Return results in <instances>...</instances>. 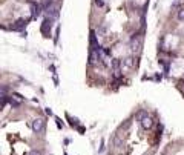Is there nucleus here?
<instances>
[{
    "label": "nucleus",
    "mask_w": 184,
    "mask_h": 155,
    "mask_svg": "<svg viewBox=\"0 0 184 155\" xmlns=\"http://www.w3.org/2000/svg\"><path fill=\"white\" fill-rule=\"evenodd\" d=\"M104 31H106V26H104V25H103V26H101V28H100V29H98V34H104Z\"/></svg>",
    "instance_id": "nucleus-13"
},
{
    "label": "nucleus",
    "mask_w": 184,
    "mask_h": 155,
    "mask_svg": "<svg viewBox=\"0 0 184 155\" xmlns=\"http://www.w3.org/2000/svg\"><path fill=\"white\" fill-rule=\"evenodd\" d=\"M26 23H28V22H26L25 19H19L14 25L11 26V29H14V31H22V29H23L25 26H26Z\"/></svg>",
    "instance_id": "nucleus-5"
},
{
    "label": "nucleus",
    "mask_w": 184,
    "mask_h": 155,
    "mask_svg": "<svg viewBox=\"0 0 184 155\" xmlns=\"http://www.w3.org/2000/svg\"><path fill=\"white\" fill-rule=\"evenodd\" d=\"M9 104H11V106H14V108H17V106H20V104H22V101H19V100H14V98H11V100H9Z\"/></svg>",
    "instance_id": "nucleus-9"
},
{
    "label": "nucleus",
    "mask_w": 184,
    "mask_h": 155,
    "mask_svg": "<svg viewBox=\"0 0 184 155\" xmlns=\"http://www.w3.org/2000/svg\"><path fill=\"white\" fill-rule=\"evenodd\" d=\"M126 65L127 66H132V59H126Z\"/></svg>",
    "instance_id": "nucleus-15"
},
{
    "label": "nucleus",
    "mask_w": 184,
    "mask_h": 155,
    "mask_svg": "<svg viewBox=\"0 0 184 155\" xmlns=\"http://www.w3.org/2000/svg\"><path fill=\"white\" fill-rule=\"evenodd\" d=\"M140 123H141V127H143V129H150L152 125H154V121H152V118L149 117V115H144V117L140 120Z\"/></svg>",
    "instance_id": "nucleus-3"
},
{
    "label": "nucleus",
    "mask_w": 184,
    "mask_h": 155,
    "mask_svg": "<svg viewBox=\"0 0 184 155\" xmlns=\"http://www.w3.org/2000/svg\"><path fill=\"white\" fill-rule=\"evenodd\" d=\"M46 114L48 115H52V109L51 108H46Z\"/></svg>",
    "instance_id": "nucleus-16"
},
{
    "label": "nucleus",
    "mask_w": 184,
    "mask_h": 155,
    "mask_svg": "<svg viewBox=\"0 0 184 155\" xmlns=\"http://www.w3.org/2000/svg\"><path fill=\"white\" fill-rule=\"evenodd\" d=\"M52 22H54V19L52 17H46V19L43 20V25H42V32L46 35H51V28H52Z\"/></svg>",
    "instance_id": "nucleus-1"
},
{
    "label": "nucleus",
    "mask_w": 184,
    "mask_h": 155,
    "mask_svg": "<svg viewBox=\"0 0 184 155\" xmlns=\"http://www.w3.org/2000/svg\"><path fill=\"white\" fill-rule=\"evenodd\" d=\"M29 155H42V154H40L38 150H31V154H29Z\"/></svg>",
    "instance_id": "nucleus-14"
},
{
    "label": "nucleus",
    "mask_w": 184,
    "mask_h": 155,
    "mask_svg": "<svg viewBox=\"0 0 184 155\" xmlns=\"http://www.w3.org/2000/svg\"><path fill=\"white\" fill-rule=\"evenodd\" d=\"M95 5L97 6H103V5H104V2H103V0H95Z\"/></svg>",
    "instance_id": "nucleus-12"
},
{
    "label": "nucleus",
    "mask_w": 184,
    "mask_h": 155,
    "mask_svg": "<svg viewBox=\"0 0 184 155\" xmlns=\"http://www.w3.org/2000/svg\"><path fill=\"white\" fill-rule=\"evenodd\" d=\"M112 68H114V71H118V69H120V60H118V59H114V60H112Z\"/></svg>",
    "instance_id": "nucleus-8"
},
{
    "label": "nucleus",
    "mask_w": 184,
    "mask_h": 155,
    "mask_svg": "<svg viewBox=\"0 0 184 155\" xmlns=\"http://www.w3.org/2000/svg\"><path fill=\"white\" fill-rule=\"evenodd\" d=\"M178 19L179 20H184V9H179L178 11Z\"/></svg>",
    "instance_id": "nucleus-10"
},
{
    "label": "nucleus",
    "mask_w": 184,
    "mask_h": 155,
    "mask_svg": "<svg viewBox=\"0 0 184 155\" xmlns=\"http://www.w3.org/2000/svg\"><path fill=\"white\" fill-rule=\"evenodd\" d=\"M31 8H32V19H37L40 16V12H42V9H43V6L38 5V3H35V2H31Z\"/></svg>",
    "instance_id": "nucleus-4"
},
{
    "label": "nucleus",
    "mask_w": 184,
    "mask_h": 155,
    "mask_svg": "<svg viewBox=\"0 0 184 155\" xmlns=\"http://www.w3.org/2000/svg\"><path fill=\"white\" fill-rule=\"evenodd\" d=\"M55 121H57V127H58V129H61V127H63V123L60 121V118H55Z\"/></svg>",
    "instance_id": "nucleus-11"
},
{
    "label": "nucleus",
    "mask_w": 184,
    "mask_h": 155,
    "mask_svg": "<svg viewBox=\"0 0 184 155\" xmlns=\"http://www.w3.org/2000/svg\"><path fill=\"white\" fill-rule=\"evenodd\" d=\"M140 46H141V40L140 38H132V49L133 51H140Z\"/></svg>",
    "instance_id": "nucleus-7"
},
{
    "label": "nucleus",
    "mask_w": 184,
    "mask_h": 155,
    "mask_svg": "<svg viewBox=\"0 0 184 155\" xmlns=\"http://www.w3.org/2000/svg\"><path fill=\"white\" fill-rule=\"evenodd\" d=\"M43 129H44V120L43 118H35L32 121V131L40 134V132H43Z\"/></svg>",
    "instance_id": "nucleus-2"
},
{
    "label": "nucleus",
    "mask_w": 184,
    "mask_h": 155,
    "mask_svg": "<svg viewBox=\"0 0 184 155\" xmlns=\"http://www.w3.org/2000/svg\"><path fill=\"white\" fill-rule=\"evenodd\" d=\"M95 34H97V32L92 29V31H91V46H92L95 51H98V49H100V45L97 43V35H95Z\"/></svg>",
    "instance_id": "nucleus-6"
}]
</instances>
